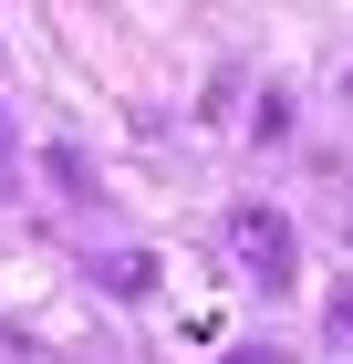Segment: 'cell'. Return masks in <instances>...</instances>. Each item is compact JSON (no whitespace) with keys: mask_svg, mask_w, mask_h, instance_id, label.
Listing matches in <instances>:
<instances>
[{"mask_svg":"<svg viewBox=\"0 0 353 364\" xmlns=\"http://www.w3.org/2000/svg\"><path fill=\"white\" fill-rule=\"evenodd\" d=\"M229 240H239V260H249L260 291H291V281H301V240H291L281 208H229Z\"/></svg>","mask_w":353,"mask_h":364,"instance_id":"1","label":"cell"},{"mask_svg":"<svg viewBox=\"0 0 353 364\" xmlns=\"http://www.w3.org/2000/svg\"><path fill=\"white\" fill-rule=\"evenodd\" d=\"M42 177H53V198H73V208H94V156H83V146H42Z\"/></svg>","mask_w":353,"mask_h":364,"instance_id":"2","label":"cell"},{"mask_svg":"<svg viewBox=\"0 0 353 364\" xmlns=\"http://www.w3.org/2000/svg\"><path fill=\"white\" fill-rule=\"evenodd\" d=\"M94 281H104L114 302H146V291H156V260H146V250H114V260H94Z\"/></svg>","mask_w":353,"mask_h":364,"instance_id":"3","label":"cell"},{"mask_svg":"<svg viewBox=\"0 0 353 364\" xmlns=\"http://www.w3.org/2000/svg\"><path fill=\"white\" fill-rule=\"evenodd\" d=\"M249 125H260V146H281V136H291V94H260V114H249Z\"/></svg>","mask_w":353,"mask_h":364,"instance_id":"4","label":"cell"},{"mask_svg":"<svg viewBox=\"0 0 353 364\" xmlns=\"http://www.w3.org/2000/svg\"><path fill=\"white\" fill-rule=\"evenodd\" d=\"M218 364H281V354H271V343H229Z\"/></svg>","mask_w":353,"mask_h":364,"instance_id":"5","label":"cell"},{"mask_svg":"<svg viewBox=\"0 0 353 364\" xmlns=\"http://www.w3.org/2000/svg\"><path fill=\"white\" fill-rule=\"evenodd\" d=\"M11 136H21V125H11V114H0V146H11Z\"/></svg>","mask_w":353,"mask_h":364,"instance_id":"6","label":"cell"}]
</instances>
